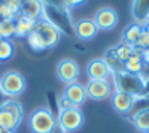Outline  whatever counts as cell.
Segmentation results:
<instances>
[{
	"instance_id": "1",
	"label": "cell",
	"mask_w": 149,
	"mask_h": 133,
	"mask_svg": "<svg viewBox=\"0 0 149 133\" xmlns=\"http://www.w3.org/2000/svg\"><path fill=\"white\" fill-rule=\"evenodd\" d=\"M114 77V88L120 91H127V93L138 96L144 91L146 88V80L141 79V75H133V74H112Z\"/></svg>"
},
{
	"instance_id": "2",
	"label": "cell",
	"mask_w": 149,
	"mask_h": 133,
	"mask_svg": "<svg viewBox=\"0 0 149 133\" xmlns=\"http://www.w3.org/2000/svg\"><path fill=\"white\" fill-rule=\"evenodd\" d=\"M56 127V117L50 109H36L29 117V128L32 133H50Z\"/></svg>"
},
{
	"instance_id": "3",
	"label": "cell",
	"mask_w": 149,
	"mask_h": 133,
	"mask_svg": "<svg viewBox=\"0 0 149 133\" xmlns=\"http://www.w3.org/2000/svg\"><path fill=\"white\" fill-rule=\"evenodd\" d=\"M26 88V80L18 71H8L0 79V93L5 96H18Z\"/></svg>"
},
{
	"instance_id": "4",
	"label": "cell",
	"mask_w": 149,
	"mask_h": 133,
	"mask_svg": "<svg viewBox=\"0 0 149 133\" xmlns=\"http://www.w3.org/2000/svg\"><path fill=\"white\" fill-rule=\"evenodd\" d=\"M56 123L64 130L66 133H71L79 130L84 125V114L79 107H72V109H64L59 111V116L56 119Z\"/></svg>"
},
{
	"instance_id": "5",
	"label": "cell",
	"mask_w": 149,
	"mask_h": 133,
	"mask_svg": "<svg viewBox=\"0 0 149 133\" xmlns=\"http://www.w3.org/2000/svg\"><path fill=\"white\" fill-rule=\"evenodd\" d=\"M34 31H36V32L43 39L47 48L55 47L56 43L59 42V39H61V29H58L55 24L50 23V21H47L45 18L36 21V27H34Z\"/></svg>"
},
{
	"instance_id": "6",
	"label": "cell",
	"mask_w": 149,
	"mask_h": 133,
	"mask_svg": "<svg viewBox=\"0 0 149 133\" xmlns=\"http://www.w3.org/2000/svg\"><path fill=\"white\" fill-rule=\"evenodd\" d=\"M85 90H87V98L93 101H103L114 95V85L109 80H88Z\"/></svg>"
},
{
	"instance_id": "7",
	"label": "cell",
	"mask_w": 149,
	"mask_h": 133,
	"mask_svg": "<svg viewBox=\"0 0 149 133\" xmlns=\"http://www.w3.org/2000/svg\"><path fill=\"white\" fill-rule=\"evenodd\" d=\"M56 72H58V77L61 82H64L66 85L74 84L77 82L79 75H80V68H79L77 61L72 58H64L59 61L58 68H56Z\"/></svg>"
},
{
	"instance_id": "8",
	"label": "cell",
	"mask_w": 149,
	"mask_h": 133,
	"mask_svg": "<svg viewBox=\"0 0 149 133\" xmlns=\"http://www.w3.org/2000/svg\"><path fill=\"white\" fill-rule=\"evenodd\" d=\"M98 31H111L119 23V15L111 7H101L93 18Z\"/></svg>"
},
{
	"instance_id": "9",
	"label": "cell",
	"mask_w": 149,
	"mask_h": 133,
	"mask_svg": "<svg viewBox=\"0 0 149 133\" xmlns=\"http://www.w3.org/2000/svg\"><path fill=\"white\" fill-rule=\"evenodd\" d=\"M87 74L90 80H109L111 75H112V71L109 69L104 58H95L88 63Z\"/></svg>"
},
{
	"instance_id": "10",
	"label": "cell",
	"mask_w": 149,
	"mask_h": 133,
	"mask_svg": "<svg viewBox=\"0 0 149 133\" xmlns=\"http://www.w3.org/2000/svg\"><path fill=\"white\" fill-rule=\"evenodd\" d=\"M112 106L117 112L120 114H128L132 112V109L135 107V103H136V96L127 93V91H120V90H116L112 96Z\"/></svg>"
},
{
	"instance_id": "11",
	"label": "cell",
	"mask_w": 149,
	"mask_h": 133,
	"mask_svg": "<svg viewBox=\"0 0 149 133\" xmlns=\"http://www.w3.org/2000/svg\"><path fill=\"white\" fill-rule=\"evenodd\" d=\"M43 7L45 5L40 0H21L19 15L29 18L32 21H39L43 18Z\"/></svg>"
},
{
	"instance_id": "12",
	"label": "cell",
	"mask_w": 149,
	"mask_h": 133,
	"mask_svg": "<svg viewBox=\"0 0 149 133\" xmlns=\"http://www.w3.org/2000/svg\"><path fill=\"white\" fill-rule=\"evenodd\" d=\"M74 31H75V36L80 40H91L98 34V27L91 18L79 19L74 26Z\"/></svg>"
},
{
	"instance_id": "13",
	"label": "cell",
	"mask_w": 149,
	"mask_h": 133,
	"mask_svg": "<svg viewBox=\"0 0 149 133\" xmlns=\"http://www.w3.org/2000/svg\"><path fill=\"white\" fill-rule=\"evenodd\" d=\"M64 96L71 101L74 106H80V104L85 103L87 100V90L82 84L79 82H74V84H69L66 85V90H64Z\"/></svg>"
},
{
	"instance_id": "14",
	"label": "cell",
	"mask_w": 149,
	"mask_h": 133,
	"mask_svg": "<svg viewBox=\"0 0 149 133\" xmlns=\"http://www.w3.org/2000/svg\"><path fill=\"white\" fill-rule=\"evenodd\" d=\"M133 16L143 27L149 23V0H133Z\"/></svg>"
},
{
	"instance_id": "15",
	"label": "cell",
	"mask_w": 149,
	"mask_h": 133,
	"mask_svg": "<svg viewBox=\"0 0 149 133\" xmlns=\"http://www.w3.org/2000/svg\"><path fill=\"white\" fill-rule=\"evenodd\" d=\"M36 27V21L29 19V18L18 15L15 18V36L16 37H27Z\"/></svg>"
},
{
	"instance_id": "16",
	"label": "cell",
	"mask_w": 149,
	"mask_h": 133,
	"mask_svg": "<svg viewBox=\"0 0 149 133\" xmlns=\"http://www.w3.org/2000/svg\"><path fill=\"white\" fill-rule=\"evenodd\" d=\"M123 68H125V72L127 74H133V75H139L143 72V69L146 68L144 63H143V58L141 55L138 53H133L125 63H123Z\"/></svg>"
},
{
	"instance_id": "17",
	"label": "cell",
	"mask_w": 149,
	"mask_h": 133,
	"mask_svg": "<svg viewBox=\"0 0 149 133\" xmlns=\"http://www.w3.org/2000/svg\"><path fill=\"white\" fill-rule=\"evenodd\" d=\"M133 125L136 127V130H139L141 133H148L149 132V107L138 111L133 116Z\"/></svg>"
},
{
	"instance_id": "18",
	"label": "cell",
	"mask_w": 149,
	"mask_h": 133,
	"mask_svg": "<svg viewBox=\"0 0 149 133\" xmlns=\"http://www.w3.org/2000/svg\"><path fill=\"white\" fill-rule=\"evenodd\" d=\"M143 31H144V27L139 26L138 23L130 24V26L125 29V32H123V39L122 40H123V42H127V43H130V45H135V43L138 42L139 36L143 34Z\"/></svg>"
},
{
	"instance_id": "19",
	"label": "cell",
	"mask_w": 149,
	"mask_h": 133,
	"mask_svg": "<svg viewBox=\"0 0 149 133\" xmlns=\"http://www.w3.org/2000/svg\"><path fill=\"white\" fill-rule=\"evenodd\" d=\"M19 123L21 122L13 116V114H10L8 111H5V109H2V107H0V127H2V128L16 130Z\"/></svg>"
},
{
	"instance_id": "20",
	"label": "cell",
	"mask_w": 149,
	"mask_h": 133,
	"mask_svg": "<svg viewBox=\"0 0 149 133\" xmlns=\"http://www.w3.org/2000/svg\"><path fill=\"white\" fill-rule=\"evenodd\" d=\"M104 61L107 63V66H109V69L112 71V74H122V72H125V68H123V63L120 61L119 58H117L116 55H114V52L111 50L109 53H107L106 56H104Z\"/></svg>"
},
{
	"instance_id": "21",
	"label": "cell",
	"mask_w": 149,
	"mask_h": 133,
	"mask_svg": "<svg viewBox=\"0 0 149 133\" xmlns=\"http://www.w3.org/2000/svg\"><path fill=\"white\" fill-rule=\"evenodd\" d=\"M112 52H114V55H116L120 61L125 63L127 59L133 55V45H130V43H127V42H123V40H122L116 48H112Z\"/></svg>"
},
{
	"instance_id": "22",
	"label": "cell",
	"mask_w": 149,
	"mask_h": 133,
	"mask_svg": "<svg viewBox=\"0 0 149 133\" xmlns=\"http://www.w3.org/2000/svg\"><path fill=\"white\" fill-rule=\"evenodd\" d=\"M26 39H27V45H29L31 50H34V52H43V50H47V45H45V42H43V39L36 32V31H32Z\"/></svg>"
},
{
	"instance_id": "23",
	"label": "cell",
	"mask_w": 149,
	"mask_h": 133,
	"mask_svg": "<svg viewBox=\"0 0 149 133\" xmlns=\"http://www.w3.org/2000/svg\"><path fill=\"white\" fill-rule=\"evenodd\" d=\"M2 109H5V111H8L10 114H13L15 117H16L18 120H23V107H21V104L18 103V101H15V100H8V101H5L3 104H2Z\"/></svg>"
},
{
	"instance_id": "24",
	"label": "cell",
	"mask_w": 149,
	"mask_h": 133,
	"mask_svg": "<svg viewBox=\"0 0 149 133\" xmlns=\"http://www.w3.org/2000/svg\"><path fill=\"white\" fill-rule=\"evenodd\" d=\"M15 36V19H0V37L10 39Z\"/></svg>"
},
{
	"instance_id": "25",
	"label": "cell",
	"mask_w": 149,
	"mask_h": 133,
	"mask_svg": "<svg viewBox=\"0 0 149 133\" xmlns=\"http://www.w3.org/2000/svg\"><path fill=\"white\" fill-rule=\"evenodd\" d=\"M13 52H15V48H13V43L10 40H7V39L0 40V61L10 59L13 56Z\"/></svg>"
},
{
	"instance_id": "26",
	"label": "cell",
	"mask_w": 149,
	"mask_h": 133,
	"mask_svg": "<svg viewBox=\"0 0 149 133\" xmlns=\"http://www.w3.org/2000/svg\"><path fill=\"white\" fill-rule=\"evenodd\" d=\"M18 15L19 13H18L16 10L8 7L7 3H2V7H0V19H15Z\"/></svg>"
},
{
	"instance_id": "27",
	"label": "cell",
	"mask_w": 149,
	"mask_h": 133,
	"mask_svg": "<svg viewBox=\"0 0 149 133\" xmlns=\"http://www.w3.org/2000/svg\"><path fill=\"white\" fill-rule=\"evenodd\" d=\"M72 107H77V106H74V104L71 103V101L68 100V98L63 95L61 96V100H59V111H64V109H72Z\"/></svg>"
},
{
	"instance_id": "28",
	"label": "cell",
	"mask_w": 149,
	"mask_h": 133,
	"mask_svg": "<svg viewBox=\"0 0 149 133\" xmlns=\"http://www.w3.org/2000/svg\"><path fill=\"white\" fill-rule=\"evenodd\" d=\"M82 3H85V0H64V7H68V8L80 7Z\"/></svg>"
},
{
	"instance_id": "29",
	"label": "cell",
	"mask_w": 149,
	"mask_h": 133,
	"mask_svg": "<svg viewBox=\"0 0 149 133\" xmlns=\"http://www.w3.org/2000/svg\"><path fill=\"white\" fill-rule=\"evenodd\" d=\"M141 58H143V63H144V66H148V68H149V48H146L144 52L141 53Z\"/></svg>"
},
{
	"instance_id": "30",
	"label": "cell",
	"mask_w": 149,
	"mask_h": 133,
	"mask_svg": "<svg viewBox=\"0 0 149 133\" xmlns=\"http://www.w3.org/2000/svg\"><path fill=\"white\" fill-rule=\"evenodd\" d=\"M50 133H66V132H64V130H63L61 127L58 125V123H56V127H55V128H53V130H52V132H50Z\"/></svg>"
},
{
	"instance_id": "31",
	"label": "cell",
	"mask_w": 149,
	"mask_h": 133,
	"mask_svg": "<svg viewBox=\"0 0 149 133\" xmlns=\"http://www.w3.org/2000/svg\"><path fill=\"white\" fill-rule=\"evenodd\" d=\"M0 133H15V130H8V128H2L0 127Z\"/></svg>"
},
{
	"instance_id": "32",
	"label": "cell",
	"mask_w": 149,
	"mask_h": 133,
	"mask_svg": "<svg viewBox=\"0 0 149 133\" xmlns=\"http://www.w3.org/2000/svg\"><path fill=\"white\" fill-rule=\"evenodd\" d=\"M144 31H146V32L149 34V23H148V24H146V26H144Z\"/></svg>"
},
{
	"instance_id": "33",
	"label": "cell",
	"mask_w": 149,
	"mask_h": 133,
	"mask_svg": "<svg viewBox=\"0 0 149 133\" xmlns=\"http://www.w3.org/2000/svg\"><path fill=\"white\" fill-rule=\"evenodd\" d=\"M0 40H2V37H0Z\"/></svg>"
},
{
	"instance_id": "34",
	"label": "cell",
	"mask_w": 149,
	"mask_h": 133,
	"mask_svg": "<svg viewBox=\"0 0 149 133\" xmlns=\"http://www.w3.org/2000/svg\"><path fill=\"white\" fill-rule=\"evenodd\" d=\"M148 133H149V132H148Z\"/></svg>"
}]
</instances>
